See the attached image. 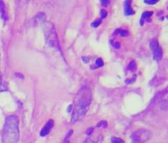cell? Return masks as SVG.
<instances>
[{
  "mask_svg": "<svg viewBox=\"0 0 168 143\" xmlns=\"http://www.w3.org/2000/svg\"><path fill=\"white\" fill-rule=\"evenodd\" d=\"M91 90L89 87H83L78 90L76 96L75 102H74V108L71 114V122H77L78 120L82 119L87 111V108L91 102Z\"/></svg>",
  "mask_w": 168,
  "mask_h": 143,
  "instance_id": "cell-1",
  "label": "cell"
},
{
  "mask_svg": "<svg viewBox=\"0 0 168 143\" xmlns=\"http://www.w3.org/2000/svg\"><path fill=\"white\" fill-rule=\"evenodd\" d=\"M19 139V119L15 115H9L5 119L2 132L3 143H17Z\"/></svg>",
  "mask_w": 168,
  "mask_h": 143,
  "instance_id": "cell-2",
  "label": "cell"
},
{
  "mask_svg": "<svg viewBox=\"0 0 168 143\" xmlns=\"http://www.w3.org/2000/svg\"><path fill=\"white\" fill-rule=\"evenodd\" d=\"M44 33H45V37H46L47 44L48 46L60 51V45L59 39H57L56 31L54 26L51 23H46L44 27Z\"/></svg>",
  "mask_w": 168,
  "mask_h": 143,
  "instance_id": "cell-3",
  "label": "cell"
},
{
  "mask_svg": "<svg viewBox=\"0 0 168 143\" xmlns=\"http://www.w3.org/2000/svg\"><path fill=\"white\" fill-rule=\"evenodd\" d=\"M151 135H152V133L150 130L141 128L132 133L131 138L132 143H145L151 138Z\"/></svg>",
  "mask_w": 168,
  "mask_h": 143,
  "instance_id": "cell-4",
  "label": "cell"
},
{
  "mask_svg": "<svg viewBox=\"0 0 168 143\" xmlns=\"http://www.w3.org/2000/svg\"><path fill=\"white\" fill-rule=\"evenodd\" d=\"M149 47H150L151 52H152L154 60L160 61L161 59H162V56H163L162 48L160 47V45H159V43H158V41L156 40V39H153V40L150 41Z\"/></svg>",
  "mask_w": 168,
  "mask_h": 143,
  "instance_id": "cell-5",
  "label": "cell"
},
{
  "mask_svg": "<svg viewBox=\"0 0 168 143\" xmlns=\"http://www.w3.org/2000/svg\"><path fill=\"white\" fill-rule=\"evenodd\" d=\"M157 107L158 109L162 110V111L168 110V90L164 92L162 96L159 97V99L157 102Z\"/></svg>",
  "mask_w": 168,
  "mask_h": 143,
  "instance_id": "cell-6",
  "label": "cell"
},
{
  "mask_svg": "<svg viewBox=\"0 0 168 143\" xmlns=\"http://www.w3.org/2000/svg\"><path fill=\"white\" fill-rule=\"evenodd\" d=\"M54 122L53 119H50V120H48V121L46 123V125L44 126L43 129H42L41 132H40V135L42 136V137H45V136H47L48 133L51 132V128L54 127Z\"/></svg>",
  "mask_w": 168,
  "mask_h": 143,
  "instance_id": "cell-7",
  "label": "cell"
},
{
  "mask_svg": "<svg viewBox=\"0 0 168 143\" xmlns=\"http://www.w3.org/2000/svg\"><path fill=\"white\" fill-rule=\"evenodd\" d=\"M131 1H126L125 2V14L126 15H132L134 14V11L132 10V7H131Z\"/></svg>",
  "mask_w": 168,
  "mask_h": 143,
  "instance_id": "cell-8",
  "label": "cell"
},
{
  "mask_svg": "<svg viewBox=\"0 0 168 143\" xmlns=\"http://www.w3.org/2000/svg\"><path fill=\"white\" fill-rule=\"evenodd\" d=\"M0 15H1V17L4 19L6 21L7 20V14H6V8H5V5H4V2L3 1H0Z\"/></svg>",
  "mask_w": 168,
  "mask_h": 143,
  "instance_id": "cell-9",
  "label": "cell"
},
{
  "mask_svg": "<svg viewBox=\"0 0 168 143\" xmlns=\"http://www.w3.org/2000/svg\"><path fill=\"white\" fill-rule=\"evenodd\" d=\"M151 15H152V12H151V11L143 12V16H141V22H140V25H143V21H144V20H147V19H149Z\"/></svg>",
  "mask_w": 168,
  "mask_h": 143,
  "instance_id": "cell-10",
  "label": "cell"
},
{
  "mask_svg": "<svg viewBox=\"0 0 168 143\" xmlns=\"http://www.w3.org/2000/svg\"><path fill=\"white\" fill-rule=\"evenodd\" d=\"M103 66H104V62L102 61L101 58H98V59H97L96 62H95V65H94V66L91 67V69H92V70H95V69H98V68L103 67Z\"/></svg>",
  "mask_w": 168,
  "mask_h": 143,
  "instance_id": "cell-11",
  "label": "cell"
},
{
  "mask_svg": "<svg viewBox=\"0 0 168 143\" xmlns=\"http://www.w3.org/2000/svg\"><path fill=\"white\" fill-rule=\"evenodd\" d=\"M45 18H46V15H45V13H39V14L35 17L34 20H38L37 24H40L42 22H44Z\"/></svg>",
  "mask_w": 168,
  "mask_h": 143,
  "instance_id": "cell-12",
  "label": "cell"
},
{
  "mask_svg": "<svg viewBox=\"0 0 168 143\" xmlns=\"http://www.w3.org/2000/svg\"><path fill=\"white\" fill-rule=\"evenodd\" d=\"M115 35H121V36H128L129 32L127 30H123V29H118L115 31Z\"/></svg>",
  "mask_w": 168,
  "mask_h": 143,
  "instance_id": "cell-13",
  "label": "cell"
},
{
  "mask_svg": "<svg viewBox=\"0 0 168 143\" xmlns=\"http://www.w3.org/2000/svg\"><path fill=\"white\" fill-rule=\"evenodd\" d=\"M5 90H7V87H6V84L3 83L1 75H0V93L5 92Z\"/></svg>",
  "mask_w": 168,
  "mask_h": 143,
  "instance_id": "cell-14",
  "label": "cell"
},
{
  "mask_svg": "<svg viewBox=\"0 0 168 143\" xmlns=\"http://www.w3.org/2000/svg\"><path fill=\"white\" fill-rule=\"evenodd\" d=\"M128 69L131 70V71H135V69H137V64H135V61H132L131 62L130 65H129V67H128Z\"/></svg>",
  "mask_w": 168,
  "mask_h": 143,
  "instance_id": "cell-15",
  "label": "cell"
},
{
  "mask_svg": "<svg viewBox=\"0 0 168 143\" xmlns=\"http://www.w3.org/2000/svg\"><path fill=\"white\" fill-rule=\"evenodd\" d=\"M72 133H73V130H69V132L67 133L65 139L63 140V143H69V138H70V136H71Z\"/></svg>",
  "mask_w": 168,
  "mask_h": 143,
  "instance_id": "cell-16",
  "label": "cell"
},
{
  "mask_svg": "<svg viewBox=\"0 0 168 143\" xmlns=\"http://www.w3.org/2000/svg\"><path fill=\"white\" fill-rule=\"evenodd\" d=\"M111 141L112 143H124V141L121 138H117V137H112Z\"/></svg>",
  "mask_w": 168,
  "mask_h": 143,
  "instance_id": "cell-17",
  "label": "cell"
},
{
  "mask_svg": "<svg viewBox=\"0 0 168 143\" xmlns=\"http://www.w3.org/2000/svg\"><path fill=\"white\" fill-rule=\"evenodd\" d=\"M100 23H101V19H98V20L93 22V23L91 24V26L92 27H98V26L100 25Z\"/></svg>",
  "mask_w": 168,
  "mask_h": 143,
  "instance_id": "cell-18",
  "label": "cell"
},
{
  "mask_svg": "<svg viewBox=\"0 0 168 143\" xmlns=\"http://www.w3.org/2000/svg\"><path fill=\"white\" fill-rule=\"evenodd\" d=\"M84 143H97L95 140H93L92 138H87V139H85V141H84Z\"/></svg>",
  "mask_w": 168,
  "mask_h": 143,
  "instance_id": "cell-19",
  "label": "cell"
},
{
  "mask_svg": "<svg viewBox=\"0 0 168 143\" xmlns=\"http://www.w3.org/2000/svg\"><path fill=\"white\" fill-rule=\"evenodd\" d=\"M100 14H101V18H105L106 15H107V12H106V10H104V9H102Z\"/></svg>",
  "mask_w": 168,
  "mask_h": 143,
  "instance_id": "cell-20",
  "label": "cell"
},
{
  "mask_svg": "<svg viewBox=\"0 0 168 143\" xmlns=\"http://www.w3.org/2000/svg\"><path fill=\"white\" fill-rule=\"evenodd\" d=\"M101 126H104V127H106V126H107V122H105V121H101L98 125H97V127H101Z\"/></svg>",
  "mask_w": 168,
  "mask_h": 143,
  "instance_id": "cell-21",
  "label": "cell"
},
{
  "mask_svg": "<svg viewBox=\"0 0 168 143\" xmlns=\"http://www.w3.org/2000/svg\"><path fill=\"white\" fill-rule=\"evenodd\" d=\"M145 4H155V3H157V1H155V0H153V1H144Z\"/></svg>",
  "mask_w": 168,
  "mask_h": 143,
  "instance_id": "cell-22",
  "label": "cell"
},
{
  "mask_svg": "<svg viewBox=\"0 0 168 143\" xmlns=\"http://www.w3.org/2000/svg\"><path fill=\"white\" fill-rule=\"evenodd\" d=\"M113 45H114V47H115L116 49H119V48H120V44H119V43H113Z\"/></svg>",
  "mask_w": 168,
  "mask_h": 143,
  "instance_id": "cell-23",
  "label": "cell"
},
{
  "mask_svg": "<svg viewBox=\"0 0 168 143\" xmlns=\"http://www.w3.org/2000/svg\"><path fill=\"white\" fill-rule=\"evenodd\" d=\"M92 131H93V128H90V129H89V130H87V131H86V133H87V134H88V135H89V134H90V133H91Z\"/></svg>",
  "mask_w": 168,
  "mask_h": 143,
  "instance_id": "cell-24",
  "label": "cell"
},
{
  "mask_svg": "<svg viewBox=\"0 0 168 143\" xmlns=\"http://www.w3.org/2000/svg\"><path fill=\"white\" fill-rule=\"evenodd\" d=\"M101 3H102L103 5H108V4H109V2H108V1H102Z\"/></svg>",
  "mask_w": 168,
  "mask_h": 143,
  "instance_id": "cell-25",
  "label": "cell"
}]
</instances>
